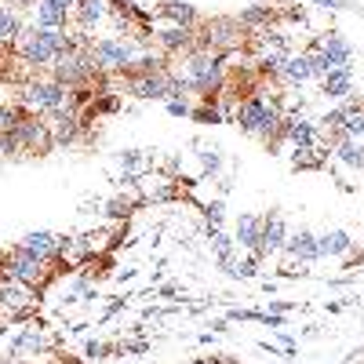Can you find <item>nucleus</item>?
<instances>
[{
  "mask_svg": "<svg viewBox=\"0 0 364 364\" xmlns=\"http://www.w3.org/2000/svg\"><path fill=\"white\" fill-rule=\"evenodd\" d=\"M314 73H310V58L306 51H291L284 58V70H281V84L284 87H302V84H310Z\"/></svg>",
  "mask_w": 364,
  "mask_h": 364,
  "instance_id": "bb28decb",
  "label": "nucleus"
},
{
  "mask_svg": "<svg viewBox=\"0 0 364 364\" xmlns=\"http://www.w3.org/2000/svg\"><path fill=\"white\" fill-rule=\"evenodd\" d=\"M55 350V339L48 336L44 328H18V336L11 339V357H41V353H51Z\"/></svg>",
  "mask_w": 364,
  "mask_h": 364,
  "instance_id": "a211bd4d",
  "label": "nucleus"
},
{
  "mask_svg": "<svg viewBox=\"0 0 364 364\" xmlns=\"http://www.w3.org/2000/svg\"><path fill=\"white\" fill-rule=\"evenodd\" d=\"M299 310V302H288V299H269V314H291Z\"/></svg>",
  "mask_w": 364,
  "mask_h": 364,
  "instance_id": "f704fd0d",
  "label": "nucleus"
},
{
  "mask_svg": "<svg viewBox=\"0 0 364 364\" xmlns=\"http://www.w3.org/2000/svg\"><path fill=\"white\" fill-rule=\"evenodd\" d=\"M321 51L328 55L331 66H353V44L339 33V29H328V33H321Z\"/></svg>",
  "mask_w": 364,
  "mask_h": 364,
  "instance_id": "5701e85b",
  "label": "nucleus"
},
{
  "mask_svg": "<svg viewBox=\"0 0 364 364\" xmlns=\"http://www.w3.org/2000/svg\"><path fill=\"white\" fill-rule=\"evenodd\" d=\"M128 91L142 102H168L171 99V70H154V73H135L128 77Z\"/></svg>",
  "mask_w": 364,
  "mask_h": 364,
  "instance_id": "9d476101",
  "label": "nucleus"
},
{
  "mask_svg": "<svg viewBox=\"0 0 364 364\" xmlns=\"http://www.w3.org/2000/svg\"><path fill=\"white\" fill-rule=\"evenodd\" d=\"M200 33H204V37H197V44H193V48H200V51L230 55L233 48L245 44V29H240L237 18H211V22H204Z\"/></svg>",
  "mask_w": 364,
  "mask_h": 364,
  "instance_id": "6e6552de",
  "label": "nucleus"
},
{
  "mask_svg": "<svg viewBox=\"0 0 364 364\" xmlns=\"http://www.w3.org/2000/svg\"><path fill=\"white\" fill-rule=\"evenodd\" d=\"M226 55H215V51H200V48H193V51H186L175 63V73L186 80V87H190V95H197V99H215L219 91L226 87Z\"/></svg>",
  "mask_w": 364,
  "mask_h": 364,
  "instance_id": "f03ea898",
  "label": "nucleus"
},
{
  "mask_svg": "<svg viewBox=\"0 0 364 364\" xmlns=\"http://www.w3.org/2000/svg\"><path fill=\"white\" fill-rule=\"evenodd\" d=\"M22 33H26V18H22V11L11 8L8 0H0V51L11 55Z\"/></svg>",
  "mask_w": 364,
  "mask_h": 364,
  "instance_id": "6ab92c4d",
  "label": "nucleus"
},
{
  "mask_svg": "<svg viewBox=\"0 0 364 364\" xmlns=\"http://www.w3.org/2000/svg\"><path fill=\"white\" fill-rule=\"evenodd\" d=\"M164 109H168L171 117H190V113H193L190 99H168V102H164Z\"/></svg>",
  "mask_w": 364,
  "mask_h": 364,
  "instance_id": "72a5a7b5",
  "label": "nucleus"
},
{
  "mask_svg": "<svg viewBox=\"0 0 364 364\" xmlns=\"http://www.w3.org/2000/svg\"><path fill=\"white\" fill-rule=\"evenodd\" d=\"M233 240L240 252H252L262 259V215H240L233 226Z\"/></svg>",
  "mask_w": 364,
  "mask_h": 364,
  "instance_id": "aec40b11",
  "label": "nucleus"
},
{
  "mask_svg": "<svg viewBox=\"0 0 364 364\" xmlns=\"http://www.w3.org/2000/svg\"><path fill=\"white\" fill-rule=\"evenodd\" d=\"M310 4H317L321 11H339V8H343V0H310Z\"/></svg>",
  "mask_w": 364,
  "mask_h": 364,
  "instance_id": "4c0bfd02",
  "label": "nucleus"
},
{
  "mask_svg": "<svg viewBox=\"0 0 364 364\" xmlns=\"http://www.w3.org/2000/svg\"><path fill=\"white\" fill-rule=\"evenodd\" d=\"M8 4H11V8H18V11H26V8H33L37 0H8Z\"/></svg>",
  "mask_w": 364,
  "mask_h": 364,
  "instance_id": "a19ab883",
  "label": "nucleus"
},
{
  "mask_svg": "<svg viewBox=\"0 0 364 364\" xmlns=\"http://www.w3.org/2000/svg\"><path fill=\"white\" fill-rule=\"evenodd\" d=\"M149 346H154V343H142V339H135V343H120V353H124V357H128V353H146Z\"/></svg>",
  "mask_w": 364,
  "mask_h": 364,
  "instance_id": "e433bc0d",
  "label": "nucleus"
},
{
  "mask_svg": "<svg viewBox=\"0 0 364 364\" xmlns=\"http://www.w3.org/2000/svg\"><path fill=\"white\" fill-rule=\"evenodd\" d=\"M37 288L18 284L11 277H0V321H26L37 310Z\"/></svg>",
  "mask_w": 364,
  "mask_h": 364,
  "instance_id": "1a4fd4ad",
  "label": "nucleus"
},
{
  "mask_svg": "<svg viewBox=\"0 0 364 364\" xmlns=\"http://www.w3.org/2000/svg\"><path fill=\"white\" fill-rule=\"evenodd\" d=\"M77 48V37H73V26L70 29H37L33 22L26 26V33L18 37L15 44V58L22 66H33V70H51L58 55H66Z\"/></svg>",
  "mask_w": 364,
  "mask_h": 364,
  "instance_id": "f257e3e1",
  "label": "nucleus"
},
{
  "mask_svg": "<svg viewBox=\"0 0 364 364\" xmlns=\"http://www.w3.org/2000/svg\"><path fill=\"white\" fill-rule=\"evenodd\" d=\"M95 73L99 70L91 63V48H73L66 55H58L55 66H51V80L66 84V87H87Z\"/></svg>",
  "mask_w": 364,
  "mask_h": 364,
  "instance_id": "423d86ee",
  "label": "nucleus"
},
{
  "mask_svg": "<svg viewBox=\"0 0 364 364\" xmlns=\"http://www.w3.org/2000/svg\"><path fill=\"white\" fill-rule=\"evenodd\" d=\"M106 22H109V0H77L73 29H80V33H99Z\"/></svg>",
  "mask_w": 364,
  "mask_h": 364,
  "instance_id": "dca6fc26",
  "label": "nucleus"
},
{
  "mask_svg": "<svg viewBox=\"0 0 364 364\" xmlns=\"http://www.w3.org/2000/svg\"><path fill=\"white\" fill-rule=\"evenodd\" d=\"M22 109L37 113V117H51L58 109H77L73 106V87L58 84L51 77H33L22 84Z\"/></svg>",
  "mask_w": 364,
  "mask_h": 364,
  "instance_id": "7ed1b4c3",
  "label": "nucleus"
},
{
  "mask_svg": "<svg viewBox=\"0 0 364 364\" xmlns=\"http://www.w3.org/2000/svg\"><path fill=\"white\" fill-rule=\"evenodd\" d=\"M146 364H154V360H146Z\"/></svg>",
  "mask_w": 364,
  "mask_h": 364,
  "instance_id": "a18cd8bd",
  "label": "nucleus"
},
{
  "mask_svg": "<svg viewBox=\"0 0 364 364\" xmlns=\"http://www.w3.org/2000/svg\"><path fill=\"white\" fill-rule=\"evenodd\" d=\"M324 146H328V154L336 157L339 164H346V168H353V171H364V142L360 139H346L343 132L339 135H328V139H321Z\"/></svg>",
  "mask_w": 364,
  "mask_h": 364,
  "instance_id": "f3484780",
  "label": "nucleus"
},
{
  "mask_svg": "<svg viewBox=\"0 0 364 364\" xmlns=\"http://www.w3.org/2000/svg\"><path fill=\"white\" fill-rule=\"evenodd\" d=\"M281 142H288L291 149H295V146H317V142H321V128H317V120L302 117V113H284Z\"/></svg>",
  "mask_w": 364,
  "mask_h": 364,
  "instance_id": "4468645a",
  "label": "nucleus"
},
{
  "mask_svg": "<svg viewBox=\"0 0 364 364\" xmlns=\"http://www.w3.org/2000/svg\"><path fill=\"white\" fill-rule=\"evenodd\" d=\"M182 291V284H164L161 291H157V299H171V295H178Z\"/></svg>",
  "mask_w": 364,
  "mask_h": 364,
  "instance_id": "ea45409f",
  "label": "nucleus"
},
{
  "mask_svg": "<svg viewBox=\"0 0 364 364\" xmlns=\"http://www.w3.org/2000/svg\"><path fill=\"white\" fill-rule=\"evenodd\" d=\"M124 306H128V295H124V299H113V302H109V306L102 310V317H99V321H109V317H117V314H120V310H124Z\"/></svg>",
  "mask_w": 364,
  "mask_h": 364,
  "instance_id": "c9c22d12",
  "label": "nucleus"
},
{
  "mask_svg": "<svg viewBox=\"0 0 364 364\" xmlns=\"http://www.w3.org/2000/svg\"><path fill=\"white\" fill-rule=\"evenodd\" d=\"M120 346L117 343H99V339H87L84 343V357L87 360H106V357H117Z\"/></svg>",
  "mask_w": 364,
  "mask_h": 364,
  "instance_id": "2f4dec72",
  "label": "nucleus"
},
{
  "mask_svg": "<svg viewBox=\"0 0 364 364\" xmlns=\"http://www.w3.org/2000/svg\"><path fill=\"white\" fill-rule=\"evenodd\" d=\"M288 219H284V211H266L262 215V259L269 255H281L284 252V240H288Z\"/></svg>",
  "mask_w": 364,
  "mask_h": 364,
  "instance_id": "2eb2a0df",
  "label": "nucleus"
},
{
  "mask_svg": "<svg viewBox=\"0 0 364 364\" xmlns=\"http://www.w3.org/2000/svg\"><path fill=\"white\" fill-rule=\"evenodd\" d=\"M164 22L171 26H182V29H197L200 26V11L193 4H186V0H161V15Z\"/></svg>",
  "mask_w": 364,
  "mask_h": 364,
  "instance_id": "393cba45",
  "label": "nucleus"
},
{
  "mask_svg": "<svg viewBox=\"0 0 364 364\" xmlns=\"http://www.w3.org/2000/svg\"><path fill=\"white\" fill-rule=\"evenodd\" d=\"M204 219H208V226H223L226 223V200L223 197L204 200Z\"/></svg>",
  "mask_w": 364,
  "mask_h": 364,
  "instance_id": "473e14b6",
  "label": "nucleus"
},
{
  "mask_svg": "<svg viewBox=\"0 0 364 364\" xmlns=\"http://www.w3.org/2000/svg\"><path fill=\"white\" fill-rule=\"evenodd\" d=\"M48 128H51L55 146H77L84 128H87V120L80 117V109H58V113L48 117Z\"/></svg>",
  "mask_w": 364,
  "mask_h": 364,
  "instance_id": "f8f14e48",
  "label": "nucleus"
},
{
  "mask_svg": "<svg viewBox=\"0 0 364 364\" xmlns=\"http://www.w3.org/2000/svg\"><path fill=\"white\" fill-rule=\"evenodd\" d=\"M328 161V146L317 142V146H295L291 149V168L295 171H314V168H324Z\"/></svg>",
  "mask_w": 364,
  "mask_h": 364,
  "instance_id": "c85d7f7f",
  "label": "nucleus"
},
{
  "mask_svg": "<svg viewBox=\"0 0 364 364\" xmlns=\"http://www.w3.org/2000/svg\"><path fill=\"white\" fill-rule=\"evenodd\" d=\"M51 273H55V269H51L44 259L22 252L18 245H11V248L4 252V273H0V277H11V281H18V284H29V288L41 291V288L51 281Z\"/></svg>",
  "mask_w": 364,
  "mask_h": 364,
  "instance_id": "39448f33",
  "label": "nucleus"
},
{
  "mask_svg": "<svg viewBox=\"0 0 364 364\" xmlns=\"http://www.w3.org/2000/svg\"><path fill=\"white\" fill-rule=\"evenodd\" d=\"M208 328L215 331V336H223V331H230V321L226 317H215V321H208Z\"/></svg>",
  "mask_w": 364,
  "mask_h": 364,
  "instance_id": "58836bf2",
  "label": "nucleus"
},
{
  "mask_svg": "<svg viewBox=\"0 0 364 364\" xmlns=\"http://www.w3.org/2000/svg\"><path fill=\"white\" fill-rule=\"evenodd\" d=\"M29 11H33V26L37 29H70L73 26V15L66 8H58L55 0H37Z\"/></svg>",
  "mask_w": 364,
  "mask_h": 364,
  "instance_id": "4be33fe9",
  "label": "nucleus"
},
{
  "mask_svg": "<svg viewBox=\"0 0 364 364\" xmlns=\"http://www.w3.org/2000/svg\"><path fill=\"white\" fill-rule=\"evenodd\" d=\"M281 255H288V262H299V266H314V262L321 259L317 233H314V230H306V226L291 230V233H288V240H284V252H281Z\"/></svg>",
  "mask_w": 364,
  "mask_h": 364,
  "instance_id": "ddd939ff",
  "label": "nucleus"
},
{
  "mask_svg": "<svg viewBox=\"0 0 364 364\" xmlns=\"http://www.w3.org/2000/svg\"><path fill=\"white\" fill-rule=\"evenodd\" d=\"M0 273H4V252H0Z\"/></svg>",
  "mask_w": 364,
  "mask_h": 364,
  "instance_id": "c03bdc74",
  "label": "nucleus"
},
{
  "mask_svg": "<svg viewBox=\"0 0 364 364\" xmlns=\"http://www.w3.org/2000/svg\"><path fill=\"white\" fill-rule=\"evenodd\" d=\"M117 164H120V175L142 178V175H149V171L157 168V157L149 154V149H120V154H117Z\"/></svg>",
  "mask_w": 364,
  "mask_h": 364,
  "instance_id": "a878e982",
  "label": "nucleus"
},
{
  "mask_svg": "<svg viewBox=\"0 0 364 364\" xmlns=\"http://www.w3.org/2000/svg\"><path fill=\"white\" fill-rule=\"evenodd\" d=\"M321 84V95L324 99H331V102H343V99H350L353 95V66H339V70H331L324 80H317Z\"/></svg>",
  "mask_w": 364,
  "mask_h": 364,
  "instance_id": "412c9836",
  "label": "nucleus"
},
{
  "mask_svg": "<svg viewBox=\"0 0 364 364\" xmlns=\"http://www.w3.org/2000/svg\"><path fill=\"white\" fill-rule=\"evenodd\" d=\"M259 266H262V259L248 252L245 259H237V262L230 266V277H240V281H252V277H259Z\"/></svg>",
  "mask_w": 364,
  "mask_h": 364,
  "instance_id": "7c9ffc66",
  "label": "nucleus"
},
{
  "mask_svg": "<svg viewBox=\"0 0 364 364\" xmlns=\"http://www.w3.org/2000/svg\"><path fill=\"white\" fill-rule=\"evenodd\" d=\"M0 364H33V360H18V357H0Z\"/></svg>",
  "mask_w": 364,
  "mask_h": 364,
  "instance_id": "37998d69",
  "label": "nucleus"
},
{
  "mask_svg": "<svg viewBox=\"0 0 364 364\" xmlns=\"http://www.w3.org/2000/svg\"><path fill=\"white\" fill-rule=\"evenodd\" d=\"M55 4H58V8H66V11L73 15V8H77V0H55Z\"/></svg>",
  "mask_w": 364,
  "mask_h": 364,
  "instance_id": "79ce46f5",
  "label": "nucleus"
},
{
  "mask_svg": "<svg viewBox=\"0 0 364 364\" xmlns=\"http://www.w3.org/2000/svg\"><path fill=\"white\" fill-rule=\"evenodd\" d=\"M15 142L22 154H33V157H44L55 149V139H51V128H48V117H37V113H26L18 117V124H15Z\"/></svg>",
  "mask_w": 364,
  "mask_h": 364,
  "instance_id": "0eeeda50",
  "label": "nucleus"
},
{
  "mask_svg": "<svg viewBox=\"0 0 364 364\" xmlns=\"http://www.w3.org/2000/svg\"><path fill=\"white\" fill-rule=\"evenodd\" d=\"M139 204H142V197H139V190H135L132 197H120V193H117V197H109L102 208H106V215H109V219H117V223H120V219H128Z\"/></svg>",
  "mask_w": 364,
  "mask_h": 364,
  "instance_id": "c756f323",
  "label": "nucleus"
},
{
  "mask_svg": "<svg viewBox=\"0 0 364 364\" xmlns=\"http://www.w3.org/2000/svg\"><path fill=\"white\" fill-rule=\"evenodd\" d=\"M135 58H139V44L132 37L106 33L91 44V63H95L99 73H128Z\"/></svg>",
  "mask_w": 364,
  "mask_h": 364,
  "instance_id": "20e7f679",
  "label": "nucleus"
},
{
  "mask_svg": "<svg viewBox=\"0 0 364 364\" xmlns=\"http://www.w3.org/2000/svg\"><path fill=\"white\" fill-rule=\"evenodd\" d=\"M317 248H321V259H350L353 237L346 230H324V233H317Z\"/></svg>",
  "mask_w": 364,
  "mask_h": 364,
  "instance_id": "b1692460",
  "label": "nucleus"
},
{
  "mask_svg": "<svg viewBox=\"0 0 364 364\" xmlns=\"http://www.w3.org/2000/svg\"><path fill=\"white\" fill-rule=\"evenodd\" d=\"M193 149H197V164H200V178H219L223 175V164H226V157H223V149L219 146H211V142H193Z\"/></svg>",
  "mask_w": 364,
  "mask_h": 364,
  "instance_id": "cd10ccee",
  "label": "nucleus"
},
{
  "mask_svg": "<svg viewBox=\"0 0 364 364\" xmlns=\"http://www.w3.org/2000/svg\"><path fill=\"white\" fill-rule=\"evenodd\" d=\"M154 22H161V29H154V44H157V51H161L164 58H182L186 51H193V44H197L193 29L171 26V22H164V18H154Z\"/></svg>",
  "mask_w": 364,
  "mask_h": 364,
  "instance_id": "9b49d317",
  "label": "nucleus"
}]
</instances>
